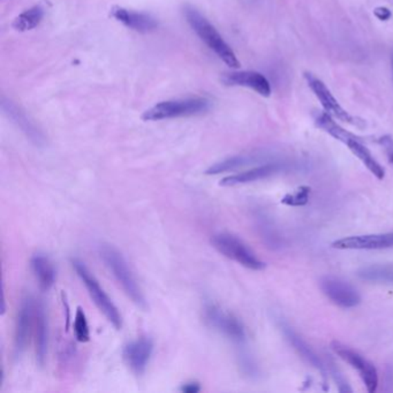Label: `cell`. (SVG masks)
<instances>
[{
	"label": "cell",
	"mask_w": 393,
	"mask_h": 393,
	"mask_svg": "<svg viewBox=\"0 0 393 393\" xmlns=\"http://www.w3.org/2000/svg\"><path fill=\"white\" fill-rule=\"evenodd\" d=\"M332 348L336 352V354L339 355V358L347 362L353 368L356 369L358 375L365 383V387L368 392H375L378 386V374L376 370L375 365L362 355L353 351L351 348L346 347L344 345L339 344L337 341L332 343Z\"/></svg>",
	"instance_id": "ba28073f"
},
{
	"label": "cell",
	"mask_w": 393,
	"mask_h": 393,
	"mask_svg": "<svg viewBox=\"0 0 393 393\" xmlns=\"http://www.w3.org/2000/svg\"><path fill=\"white\" fill-rule=\"evenodd\" d=\"M34 341H35L36 358L39 365H44L48 346H49V323L46 309L42 303L36 305L35 325H34Z\"/></svg>",
	"instance_id": "2e32d148"
},
{
	"label": "cell",
	"mask_w": 393,
	"mask_h": 393,
	"mask_svg": "<svg viewBox=\"0 0 393 393\" xmlns=\"http://www.w3.org/2000/svg\"><path fill=\"white\" fill-rule=\"evenodd\" d=\"M207 323L210 327L224 334L236 344H244L246 341V330L244 324L234 316L233 314L224 310L215 303H207L203 310Z\"/></svg>",
	"instance_id": "8992f818"
},
{
	"label": "cell",
	"mask_w": 393,
	"mask_h": 393,
	"mask_svg": "<svg viewBox=\"0 0 393 393\" xmlns=\"http://www.w3.org/2000/svg\"><path fill=\"white\" fill-rule=\"evenodd\" d=\"M111 15L117 21L122 22V25L126 26L127 28L135 30V32H143V34L153 32L158 27V23L153 17L146 13L131 11V10L120 8V6H115L112 8Z\"/></svg>",
	"instance_id": "5bb4252c"
},
{
	"label": "cell",
	"mask_w": 393,
	"mask_h": 393,
	"mask_svg": "<svg viewBox=\"0 0 393 393\" xmlns=\"http://www.w3.org/2000/svg\"><path fill=\"white\" fill-rule=\"evenodd\" d=\"M223 82L227 86L251 88L263 97H270L271 86L263 74L255 70H241L225 74Z\"/></svg>",
	"instance_id": "4fadbf2b"
},
{
	"label": "cell",
	"mask_w": 393,
	"mask_h": 393,
	"mask_svg": "<svg viewBox=\"0 0 393 393\" xmlns=\"http://www.w3.org/2000/svg\"><path fill=\"white\" fill-rule=\"evenodd\" d=\"M374 15L376 18L381 20V21H387L390 19L392 18V13L387 8H383V6H379V8H376L374 10Z\"/></svg>",
	"instance_id": "484cf974"
},
{
	"label": "cell",
	"mask_w": 393,
	"mask_h": 393,
	"mask_svg": "<svg viewBox=\"0 0 393 393\" xmlns=\"http://www.w3.org/2000/svg\"><path fill=\"white\" fill-rule=\"evenodd\" d=\"M211 245L220 254L237 262L245 268L260 271L265 268V262L244 241L230 233H217L211 238Z\"/></svg>",
	"instance_id": "5b68a950"
},
{
	"label": "cell",
	"mask_w": 393,
	"mask_h": 393,
	"mask_svg": "<svg viewBox=\"0 0 393 393\" xmlns=\"http://www.w3.org/2000/svg\"><path fill=\"white\" fill-rule=\"evenodd\" d=\"M3 108L5 113L13 120L15 125L21 129V132L28 137L36 146L44 144V136L42 132L32 124L25 113L20 111V108H17L11 102H3Z\"/></svg>",
	"instance_id": "e0dca14e"
},
{
	"label": "cell",
	"mask_w": 393,
	"mask_h": 393,
	"mask_svg": "<svg viewBox=\"0 0 393 393\" xmlns=\"http://www.w3.org/2000/svg\"><path fill=\"white\" fill-rule=\"evenodd\" d=\"M305 79H306L307 84L309 86L310 89L313 90L314 94L318 98L320 104L323 106L324 111L327 112V115H330L332 118H337L341 122L352 124V125H358L360 122H358V118H355L353 115H349L339 103L337 99L334 98V95L331 94L329 88L324 84L323 81L317 79L315 75L311 73L306 72L305 73Z\"/></svg>",
	"instance_id": "52a82bcc"
},
{
	"label": "cell",
	"mask_w": 393,
	"mask_h": 393,
	"mask_svg": "<svg viewBox=\"0 0 393 393\" xmlns=\"http://www.w3.org/2000/svg\"><path fill=\"white\" fill-rule=\"evenodd\" d=\"M210 108V102L206 98H186L174 101L160 102L143 113L144 122H158L165 119L181 118L201 115Z\"/></svg>",
	"instance_id": "277c9868"
},
{
	"label": "cell",
	"mask_w": 393,
	"mask_h": 393,
	"mask_svg": "<svg viewBox=\"0 0 393 393\" xmlns=\"http://www.w3.org/2000/svg\"><path fill=\"white\" fill-rule=\"evenodd\" d=\"M310 189L308 187H301L296 189L292 194L286 195L282 203L286 206L300 207L305 206L309 200Z\"/></svg>",
	"instance_id": "d4e9b609"
},
{
	"label": "cell",
	"mask_w": 393,
	"mask_h": 393,
	"mask_svg": "<svg viewBox=\"0 0 393 393\" xmlns=\"http://www.w3.org/2000/svg\"><path fill=\"white\" fill-rule=\"evenodd\" d=\"M258 160V157L255 155H239V156L230 157L227 160L213 164L206 171L208 175H216V174L225 173V172H232L238 170L240 167L246 166L249 164H253Z\"/></svg>",
	"instance_id": "44dd1931"
},
{
	"label": "cell",
	"mask_w": 393,
	"mask_h": 393,
	"mask_svg": "<svg viewBox=\"0 0 393 393\" xmlns=\"http://www.w3.org/2000/svg\"><path fill=\"white\" fill-rule=\"evenodd\" d=\"M345 146H348V149L351 150L352 153H353L354 156L358 157V160H361L362 164H363L377 179L382 180L384 175H385L384 169H383V167L381 166V164L374 158L372 153H370L368 148L363 144L360 137L354 136V137L349 140Z\"/></svg>",
	"instance_id": "ffe728a7"
},
{
	"label": "cell",
	"mask_w": 393,
	"mask_h": 393,
	"mask_svg": "<svg viewBox=\"0 0 393 393\" xmlns=\"http://www.w3.org/2000/svg\"><path fill=\"white\" fill-rule=\"evenodd\" d=\"M43 15H44V12H43L42 8L39 6H34V8H29L19 15L18 18L15 19V22H13V27L19 32L32 30L41 23Z\"/></svg>",
	"instance_id": "603a6c76"
},
{
	"label": "cell",
	"mask_w": 393,
	"mask_h": 393,
	"mask_svg": "<svg viewBox=\"0 0 393 393\" xmlns=\"http://www.w3.org/2000/svg\"><path fill=\"white\" fill-rule=\"evenodd\" d=\"M153 343L150 338L142 337L126 345L124 358L136 376L144 374L153 355Z\"/></svg>",
	"instance_id": "7c38bea8"
},
{
	"label": "cell",
	"mask_w": 393,
	"mask_h": 393,
	"mask_svg": "<svg viewBox=\"0 0 393 393\" xmlns=\"http://www.w3.org/2000/svg\"><path fill=\"white\" fill-rule=\"evenodd\" d=\"M74 332L77 341L81 343H87L90 339V330L88 325L87 317L81 307H79L75 314V320H74Z\"/></svg>",
	"instance_id": "cb8c5ba5"
},
{
	"label": "cell",
	"mask_w": 393,
	"mask_h": 393,
	"mask_svg": "<svg viewBox=\"0 0 393 393\" xmlns=\"http://www.w3.org/2000/svg\"><path fill=\"white\" fill-rule=\"evenodd\" d=\"M72 265H73V268L75 269L77 275L79 276L81 282H84V285L86 286L91 300L94 301L98 309L101 310L103 315L106 317V320L117 330H120L122 327V314L119 313L118 308L113 303V301L110 299V296L106 294L103 287L99 285L97 279L95 278V276L89 271V269L80 260L74 258V260H72Z\"/></svg>",
	"instance_id": "3957f363"
},
{
	"label": "cell",
	"mask_w": 393,
	"mask_h": 393,
	"mask_svg": "<svg viewBox=\"0 0 393 393\" xmlns=\"http://www.w3.org/2000/svg\"><path fill=\"white\" fill-rule=\"evenodd\" d=\"M32 270L43 291H49L56 282V268L52 261L44 254H36L30 261Z\"/></svg>",
	"instance_id": "d6986e66"
},
{
	"label": "cell",
	"mask_w": 393,
	"mask_h": 393,
	"mask_svg": "<svg viewBox=\"0 0 393 393\" xmlns=\"http://www.w3.org/2000/svg\"><path fill=\"white\" fill-rule=\"evenodd\" d=\"M358 277L365 282L393 285V265H369L358 270Z\"/></svg>",
	"instance_id": "7402d4cb"
},
{
	"label": "cell",
	"mask_w": 393,
	"mask_h": 393,
	"mask_svg": "<svg viewBox=\"0 0 393 393\" xmlns=\"http://www.w3.org/2000/svg\"><path fill=\"white\" fill-rule=\"evenodd\" d=\"M280 327H282V334L285 336L287 341L301 355V358H305L308 363L315 367L317 370H320V372L325 374V365H324L322 360L317 356L316 353L310 348L309 345L307 344L306 341H303V338L300 337L299 334H296L292 327H289L285 323H282Z\"/></svg>",
	"instance_id": "ac0fdd59"
},
{
	"label": "cell",
	"mask_w": 393,
	"mask_h": 393,
	"mask_svg": "<svg viewBox=\"0 0 393 393\" xmlns=\"http://www.w3.org/2000/svg\"><path fill=\"white\" fill-rule=\"evenodd\" d=\"M332 248L341 251H376L393 247V233L367 234L343 238L332 242Z\"/></svg>",
	"instance_id": "8fae6325"
},
{
	"label": "cell",
	"mask_w": 393,
	"mask_h": 393,
	"mask_svg": "<svg viewBox=\"0 0 393 393\" xmlns=\"http://www.w3.org/2000/svg\"><path fill=\"white\" fill-rule=\"evenodd\" d=\"M99 255L106 268L112 272L115 280L122 286L129 299L132 300L136 306L146 309V298L143 296L142 289L140 287L139 282L129 268L124 255L110 245H103L99 248Z\"/></svg>",
	"instance_id": "6da1fadb"
},
{
	"label": "cell",
	"mask_w": 393,
	"mask_h": 393,
	"mask_svg": "<svg viewBox=\"0 0 393 393\" xmlns=\"http://www.w3.org/2000/svg\"><path fill=\"white\" fill-rule=\"evenodd\" d=\"M320 285L324 294L337 306L353 308L361 301L358 291L343 279L327 276L320 279Z\"/></svg>",
	"instance_id": "9c48e42d"
},
{
	"label": "cell",
	"mask_w": 393,
	"mask_h": 393,
	"mask_svg": "<svg viewBox=\"0 0 393 393\" xmlns=\"http://www.w3.org/2000/svg\"><path fill=\"white\" fill-rule=\"evenodd\" d=\"M282 170V164L269 163L261 165V166L254 167L251 170L245 171L241 173L233 174L230 177L224 178L220 181V186L224 187H233L239 184H251L255 181L263 180L267 178L271 177L274 174L278 173Z\"/></svg>",
	"instance_id": "9a60e30c"
},
{
	"label": "cell",
	"mask_w": 393,
	"mask_h": 393,
	"mask_svg": "<svg viewBox=\"0 0 393 393\" xmlns=\"http://www.w3.org/2000/svg\"><path fill=\"white\" fill-rule=\"evenodd\" d=\"M184 17L187 19L191 29L198 34L200 39H202L203 42L209 46V49L213 50L227 66L232 68L240 67V61L238 60L233 50L231 49V46L224 41L220 32H217V29L208 21L204 15H201L194 8L187 6L184 8Z\"/></svg>",
	"instance_id": "7a4b0ae2"
},
{
	"label": "cell",
	"mask_w": 393,
	"mask_h": 393,
	"mask_svg": "<svg viewBox=\"0 0 393 393\" xmlns=\"http://www.w3.org/2000/svg\"><path fill=\"white\" fill-rule=\"evenodd\" d=\"M36 303L32 296L22 301L19 309L17 325H15V355L19 356L25 351L28 345L29 338L34 332L35 325Z\"/></svg>",
	"instance_id": "30bf717a"
},
{
	"label": "cell",
	"mask_w": 393,
	"mask_h": 393,
	"mask_svg": "<svg viewBox=\"0 0 393 393\" xmlns=\"http://www.w3.org/2000/svg\"><path fill=\"white\" fill-rule=\"evenodd\" d=\"M181 392L184 393H198L200 392L201 390V386H200L198 382H191L186 383L184 385L181 386Z\"/></svg>",
	"instance_id": "4316f807"
},
{
	"label": "cell",
	"mask_w": 393,
	"mask_h": 393,
	"mask_svg": "<svg viewBox=\"0 0 393 393\" xmlns=\"http://www.w3.org/2000/svg\"><path fill=\"white\" fill-rule=\"evenodd\" d=\"M392 70H393V55H392Z\"/></svg>",
	"instance_id": "83f0119b"
}]
</instances>
